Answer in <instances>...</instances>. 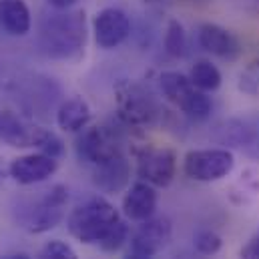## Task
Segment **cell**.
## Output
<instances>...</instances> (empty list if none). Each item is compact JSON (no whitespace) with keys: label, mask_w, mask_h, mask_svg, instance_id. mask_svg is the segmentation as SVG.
Segmentation results:
<instances>
[{"label":"cell","mask_w":259,"mask_h":259,"mask_svg":"<svg viewBox=\"0 0 259 259\" xmlns=\"http://www.w3.org/2000/svg\"><path fill=\"white\" fill-rule=\"evenodd\" d=\"M87 45V20L82 10H57L40 20V49L57 61L76 59Z\"/></svg>","instance_id":"obj_1"},{"label":"cell","mask_w":259,"mask_h":259,"mask_svg":"<svg viewBox=\"0 0 259 259\" xmlns=\"http://www.w3.org/2000/svg\"><path fill=\"white\" fill-rule=\"evenodd\" d=\"M119 219V211L113 203L105 197H91L68 213L66 227L76 241L84 245H99V241Z\"/></svg>","instance_id":"obj_2"},{"label":"cell","mask_w":259,"mask_h":259,"mask_svg":"<svg viewBox=\"0 0 259 259\" xmlns=\"http://www.w3.org/2000/svg\"><path fill=\"white\" fill-rule=\"evenodd\" d=\"M235 167V157L227 149H195L185 155L183 171L189 179L213 183L227 177Z\"/></svg>","instance_id":"obj_3"},{"label":"cell","mask_w":259,"mask_h":259,"mask_svg":"<svg viewBox=\"0 0 259 259\" xmlns=\"http://www.w3.org/2000/svg\"><path fill=\"white\" fill-rule=\"evenodd\" d=\"M74 149H76L78 161L89 163L93 167L99 163H105L117 155H123L121 137L105 125L87 127V129L80 131L76 137Z\"/></svg>","instance_id":"obj_4"},{"label":"cell","mask_w":259,"mask_h":259,"mask_svg":"<svg viewBox=\"0 0 259 259\" xmlns=\"http://www.w3.org/2000/svg\"><path fill=\"white\" fill-rule=\"evenodd\" d=\"M177 157L165 147H145L137 153V175L153 187H167L175 179Z\"/></svg>","instance_id":"obj_5"},{"label":"cell","mask_w":259,"mask_h":259,"mask_svg":"<svg viewBox=\"0 0 259 259\" xmlns=\"http://www.w3.org/2000/svg\"><path fill=\"white\" fill-rule=\"evenodd\" d=\"M117 111L127 125L135 127L151 125L157 117V107L151 95L133 82H121L117 87Z\"/></svg>","instance_id":"obj_6"},{"label":"cell","mask_w":259,"mask_h":259,"mask_svg":"<svg viewBox=\"0 0 259 259\" xmlns=\"http://www.w3.org/2000/svg\"><path fill=\"white\" fill-rule=\"evenodd\" d=\"M66 203H68V189L65 185L51 187L45 197L38 199L36 205L28 211L26 229L30 233H45L55 229L65 217Z\"/></svg>","instance_id":"obj_7"},{"label":"cell","mask_w":259,"mask_h":259,"mask_svg":"<svg viewBox=\"0 0 259 259\" xmlns=\"http://www.w3.org/2000/svg\"><path fill=\"white\" fill-rule=\"evenodd\" d=\"M93 34L95 42L105 51L121 47L131 34V20L127 12L115 6L99 10L93 18Z\"/></svg>","instance_id":"obj_8"},{"label":"cell","mask_w":259,"mask_h":259,"mask_svg":"<svg viewBox=\"0 0 259 259\" xmlns=\"http://www.w3.org/2000/svg\"><path fill=\"white\" fill-rule=\"evenodd\" d=\"M59 169V161L45 153H30L10 161V179L18 185H36L51 179Z\"/></svg>","instance_id":"obj_9"},{"label":"cell","mask_w":259,"mask_h":259,"mask_svg":"<svg viewBox=\"0 0 259 259\" xmlns=\"http://www.w3.org/2000/svg\"><path fill=\"white\" fill-rule=\"evenodd\" d=\"M171 233H173V227L167 217H151L147 221H141V225L133 233L131 249L143 251L147 255H155L169 245Z\"/></svg>","instance_id":"obj_10"},{"label":"cell","mask_w":259,"mask_h":259,"mask_svg":"<svg viewBox=\"0 0 259 259\" xmlns=\"http://www.w3.org/2000/svg\"><path fill=\"white\" fill-rule=\"evenodd\" d=\"M131 165L125 155H117L105 163L95 165L93 171V183L103 193H119L129 185Z\"/></svg>","instance_id":"obj_11"},{"label":"cell","mask_w":259,"mask_h":259,"mask_svg":"<svg viewBox=\"0 0 259 259\" xmlns=\"http://www.w3.org/2000/svg\"><path fill=\"white\" fill-rule=\"evenodd\" d=\"M197 42L203 51H207L209 55H215L219 59H227L233 61L239 55V42L237 38L223 26L219 24H201L199 32H197Z\"/></svg>","instance_id":"obj_12"},{"label":"cell","mask_w":259,"mask_h":259,"mask_svg":"<svg viewBox=\"0 0 259 259\" xmlns=\"http://www.w3.org/2000/svg\"><path fill=\"white\" fill-rule=\"evenodd\" d=\"M157 211V191L147 181H137L131 185L123 199V213L131 221H147Z\"/></svg>","instance_id":"obj_13"},{"label":"cell","mask_w":259,"mask_h":259,"mask_svg":"<svg viewBox=\"0 0 259 259\" xmlns=\"http://www.w3.org/2000/svg\"><path fill=\"white\" fill-rule=\"evenodd\" d=\"M40 127H32L24 123L20 117H16L10 111H0V141H4L10 147L26 149L36 147Z\"/></svg>","instance_id":"obj_14"},{"label":"cell","mask_w":259,"mask_h":259,"mask_svg":"<svg viewBox=\"0 0 259 259\" xmlns=\"http://www.w3.org/2000/svg\"><path fill=\"white\" fill-rule=\"evenodd\" d=\"M0 26L12 36L30 32L32 14L24 0H0Z\"/></svg>","instance_id":"obj_15"},{"label":"cell","mask_w":259,"mask_h":259,"mask_svg":"<svg viewBox=\"0 0 259 259\" xmlns=\"http://www.w3.org/2000/svg\"><path fill=\"white\" fill-rule=\"evenodd\" d=\"M91 121V107L82 97L66 99L57 111V125L66 133H80Z\"/></svg>","instance_id":"obj_16"},{"label":"cell","mask_w":259,"mask_h":259,"mask_svg":"<svg viewBox=\"0 0 259 259\" xmlns=\"http://www.w3.org/2000/svg\"><path fill=\"white\" fill-rule=\"evenodd\" d=\"M175 107H177L185 117H189V119H193V121H205V119H209L211 109H213L211 99L207 97V93L199 91L195 84L177 101Z\"/></svg>","instance_id":"obj_17"},{"label":"cell","mask_w":259,"mask_h":259,"mask_svg":"<svg viewBox=\"0 0 259 259\" xmlns=\"http://www.w3.org/2000/svg\"><path fill=\"white\" fill-rule=\"evenodd\" d=\"M189 78L195 87L203 93H213L221 87V72L219 68L213 65L211 61H197L191 66V72H189Z\"/></svg>","instance_id":"obj_18"},{"label":"cell","mask_w":259,"mask_h":259,"mask_svg":"<svg viewBox=\"0 0 259 259\" xmlns=\"http://www.w3.org/2000/svg\"><path fill=\"white\" fill-rule=\"evenodd\" d=\"M159 84H161V91L165 95L167 101H171L173 105H177V101L193 87L191 78L181 74V72H175V70H167L159 76Z\"/></svg>","instance_id":"obj_19"},{"label":"cell","mask_w":259,"mask_h":259,"mask_svg":"<svg viewBox=\"0 0 259 259\" xmlns=\"http://www.w3.org/2000/svg\"><path fill=\"white\" fill-rule=\"evenodd\" d=\"M165 51L171 57H185L187 55V32L183 28V24L175 18H171L167 22V30H165Z\"/></svg>","instance_id":"obj_20"},{"label":"cell","mask_w":259,"mask_h":259,"mask_svg":"<svg viewBox=\"0 0 259 259\" xmlns=\"http://www.w3.org/2000/svg\"><path fill=\"white\" fill-rule=\"evenodd\" d=\"M127 237H129V227H127L125 221L119 219V221L107 231V235L99 241V247H101L103 251H107V253H115V251H119V249L125 245Z\"/></svg>","instance_id":"obj_21"},{"label":"cell","mask_w":259,"mask_h":259,"mask_svg":"<svg viewBox=\"0 0 259 259\" xmlns=\"http://www.w3.org/2000/svg\"><path fill=\"white\" fill-rule=\"evenodd\" d=\"M223 133L221 143H231L235 147H245L251 141V131L247 125L239 123V121H229L223 125V129H219Z\"/></svg>","instance_id":"obj_22"},{"label":"cell","mask_w":259,"mask_h":259,"mask_svg":"<svg viewBox=\"0 0 259 259\" xmlns=\"http://www.w3.org/2000/svg\"><path fill=\"white\" fill-rule=\"evenodd\" d=\"M193 245L199 253H203V255H213V253H217V251L221 249L223 239H221V235H217V233L211 231V229H201V231L195 233Z\"/></svg>","instance_id":"obj_23"},{"label":"cell","mask_w":259,"mask_h":259,"mask_svg":"<svg viewBox=\"0 0 259 259\" xmlns=\"http://www.w3.org/2000/svg\"><path fill=\"white\" fill-rule=\"evenodd\" d=\"M36 149L49 157H55L59 159L63 153H65V143L61 141L59 135H55L53 131H47L40 127V133H38V141H36Z\"/></svg>","instance_id":"obj_24"},{"label":"cell","mask_w":259,"mask_h":259,"mask_svg":"<svg viewBox=\"0 0 259 259\" xmlns=\"http://www.w3.org/2000/svg\"><path fill=\"white\" fill-rule=\"evenodd\" d=\"M239 91L249 95V97H257L259 95V61L249 63L241 72H239V82H237Z\"/></svg>","instance_id":"obj_25"},{"label":"cell","mask_w":259,"mask_h":259,"mask_svg":"<svg viewBox=\"0 0 259 259\" xmlns=\"http://www.w3.org/2000/svg\"><path fill=\"white\" fill-rule=\"evenodd\" d=\"M40 259H78V257H76L74 249L68 243L61 241V239H53V241H49L42 247Z\"/></svg>","instance_id":"obj_26"},{"label":"cell","mask_w":259,"mask_h":259,"mask_svg":"<svg viewBox=\"0 0 259 259\" xmlns=\"http://www.w3.org/2000/svg\"><path fill=\"white\" fill-rule=\"evenodd\" d=\"M241 259H259V231L243 245Z\"/></svg>","instance_id":"obj_27"},{"label":"cell","mask_w":259,"mask_h":259,"mask_svg":"<svg viewBox=\"0 0 259 259\" xmlns=\"http://www.w3.org/2000/svg\"><path fill=\"white\" fill-rule=\"evenodd\" d=\"M55 10H68L70 6L76 4V0H47Z\"/></svg>","instance_id":"obj_28"},{"label":"cell","mask_w":259,"mask_h":259,"mask_svg":"<svg viewBox=\"0 0 259 259\" xmlns=\"http://www.w3.org/2000/svg\"><path fill=\"white\" fill-rule=\"evenodd\" d=\"M123 259H153V255H147L143 251H137V249H129V253Z\"/></svg>","instance_id":"obj_29"},{"label":"cell","mask_w":259,"mask_h":259,"mask_svg":"<svg viewBox=\"0 0 259 259\" xmlns=\"http://www.w3.org/2000/svg\"><path fill=\"white\" fill-rule=\"evenodd\" d=\"M6 177H10V171H8V167H4V163L0 161V189H2V185H4V181H6Z\"/></svg>","instance_id":"obj_30"},{"label":"cell","mask_w":259,"mask_h":259,"mask_svg":"<svg viewBox=\"0 0 259 259\" xmlns=\"http://www.w3.org/2000/svg\"><path fill=\"white\" fill-rule=\"evenodd\" d=\"M0 259H30L26 253H12V255H4V257Z\"/></svg>","instance_id":"obj_31"}]
</instances>
